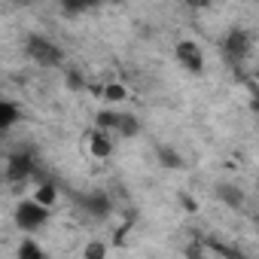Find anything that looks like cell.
Returning <instances> with one entry per match:
<instances>
[{"label": "cell", "mask_w": 259, "mask_h": 259, "mask_svg": "<svg viewBox=\"0 0 259 259\" xmlns=\"http://www.w3.org/2000/svg\"><path fill=\"white\" fill-rule=\"evenodd\" d=\"M46 220H49V207L37 204L34 198L22 201V204L16 207V223H19L22 232H40V229L46 226Z\"/></svg>", "instance_id": "cell-4"}, {"label": "cell", "mask_w": 259, "mask_h": 259, "mask_svg": "<svg viewBox=\"0 0 259 259\" xmlns=\"http://www.w3.org/2000/svg\"><path fill=\"white\" fill-rule=\"evenodd\" d=\"M73 201H76V207H79L82 213H89L92 220H104V217H110V210H113V204H110V198H107L104 192H76Z\"/></svg>", "instance_id": "cell-6"}, {"label": "cell", "mask_w": 259, "mask_h": 259, "mask_svg": "<svg viewBox=\"0 0 259 259\" xmlns=\"http://www.w3.org/2000/svg\"><path fill=\"white\" fill-rule=\"evenodd\" d=\"M34 201L43 204V207H52V204L58 201V189H55V183H40L37 192H34Z\"/></svg>", "instance_id": "cell-10"}, {"label": "cell", "mask_w": 259, "mask_h": 259, "mask_svg": "<svg viewBox=\"0 0 259 259\" xmlns=\"http://www.w3.org/2000/svg\"><path fill=\"white\" fill-rule=\"evenodd\" d=\"M256 79H259V67H256Z\"/></svg>", "instance_id": "cell-16"}, {"label": "cell", "mask_w": 259, "mask_h": 259, "mask_svg": "<svg viewBox=\"0 0 259 259\" xmlns=\"http://www.w3.org/2000/svg\"><path fill=\"white\" fill-rule=\"evenodd\" d=\"M174 55H177L180 67L189 70V73H201L204 70V52H201V46L195 40H180L177 49H174Z\"/></svg>", "instance_id": "cell-7"}, {"label": "cell", "mask_w": 259, "mask_h": 259, "mask_svg": "<svg viewBox=\"0 0 259 259\" xmlns=\"http://www.w3.org/2000/svg\"><path fill=\"white\" fill-rule=\"evenodd\" d=\"M19 119H22V110H19L16 101H10V98L0 101V128H4V132H10Z\"/></svg>", "instance_id": "cell-9"}, {"label": "cell", "mask_w": 259, "mask_h": 259, "mask_svg": "<svg viewBox=\"0 0 259 259\" xmlns=\"http://www.w3.org/2000/svg\"><path fill=\"white\" fill-rule=\"evenodd\" d=\"M156 153H159V159H162L165 168H180V165H183V159H180L174 150H168V147H156Z\"/></svg>", "instance_id": "cell-12"}, {"label": "cell", "mask_w": 259, "mask_h": 259, "mask_svg": "<svg viewBox=\"0 0 259 259\" xmlns=\"http://www.w3.org/2000/svg\"><path fill=\"white\" fill-rule=\"evenodd\" d=\"M37 171V162L28 150H16L10 159H7V180L10 183H28Z\"/></svg>", "instance_id": "cell-5"}, {"label": "cell", "mask_w": 259, "mask_h": 259, "mask_svg": "<svg viewBox=\"0 0 259 259\" xmlns=\"http://www.w3.org/2000/svg\"><path fill=\"white\" fill-rule=\"evenodd\" d=\"M19 259H43V253H40V247H37L34 241H25V247H22Z\"/></svg>", "instance_id": "cell-14"}, {"label": "cell", "mask_w": 259, "mask_h": 259, "mask_svg": "<svg viewBox=\"0 0 259 259\" xmlns=\"http://www.w3.org/2000/svg\"><path fill=\"white\" fill-rule=\"evenodd\" d=\"M250 52H253V34H250V31H244V28H232V31L223 37V55H226V61L241 64Z\"/></svg>", "instance_id": "cell-3"}, {"label": "cell", "mask_w": 259, "mask_h": 259, "mask_svg": "<svg viewBox=\"0 0 259 259\" xmlns=\"http://www.w3.org/2000/svg\"><path fill=\"white\" fill-rule=\"evenodd\" d=\"M67 85H70V89H79V85H82V79H79L76 73H70V76H67Z\"/></svg>", "instance_id": "cell-15"}, {"label": "cell", "mask_w": 259, "mask_h": 259, "mask_svg": "<svg viewBox=\"0 0 259 259\" xmlns=\"http://www.w3.org/2000/svg\"><path fill=\"white\" fill-rule=\"evenodd\" d=\"M85 153L92 159H110L113 156V135L104 128H92L85 135Z\"/></svg>", "instance_id": "cell-8"}, {"label": "cell", "mask_w": 259, "mask_h": 259, "mask_svg": "<svg viewBox=\"0 0 259 259\" xmlns=\"http://www.w3.org/2000/svg\"><path fill=\"white\" fill-rule=\"evenodd\" d=\"M98 128H104L110 135H122V138H135L141 132L138 119L132 113H122V110H104L98 116Z\"/></svg>", "instance_id": "cell-2"}, {"label": "cell", "mask_w": 259, "mask_h": 259, "mask_svg": "<svg viewBox=\"0 0 259 259\" xmlns=\"http://www.w3.org/2000/svg\"><path fill=\"white\" fill-rule=\"evenodd\" d=\"M101 98H104L107 104H122V101L128 98V92H125V85H122V82H110V85H104V89H101Z\"/></svg>", "instance_id": "cell-11"}, {"label": "cell", "mask_w": 259, "mask_h": 259, "mask_svg": "<svg viewBox=\"0 0 259 259\" xmlns=\"http://www.w3.org/2000/svg\"><path fill=\"white\" fill-rule=\"evenodd\" d=\"M25 55L31 58V61H37L40 67H58L61 64V49L49 40V37H43V34H31L28 40H25Z\"/></svg>", "instance_id": "cell-1"}, {"label": "cell", "mask_w": 259, "mask_h": 259, "mask_svg": "<svg viewBox=\"0 0 259 259\" xmlns=\"http://www.w3.org/2000/svg\"><path fill=\"white\" fill-rule=\"evenodd\" d=\"M82 256H85V259H107V244H104V241H89Z\"/></svg>", "instance_id": "cell-13"}]
</instances>
